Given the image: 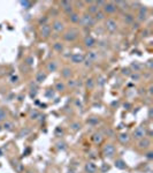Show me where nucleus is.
Listing matches in <instances>:
<instances>
[{
    "label": "nucleus",
    "mask_w": 153,
    "mask_h": 173,
    "mask_svg": "<svg viewBox=\"0 0 153 173\" xmlns=\"http://www.w3.org/2000/svg\"><path fill=\"white\" fill-rule=\"evenodd\" d=\"M138 148L139 149H144V150H146V149H149L150 147H151V141L147 138V137H144V138H142V140H139L138 141Z\"/></svg>",
    "instance_id": "9b49d317"
},
{
    "label": "nucleus",
    "mask_w": 153,
    "mask_h": 173,
    "mask_svg": "<svg viewBox=\"0 0 153 173\" xmlns=\"http://www.w3.org/2000/svg\"><path fill=\"white\" fill-rule=\"evenodd\" d=\"M147 117H149V119H152V107L149 109V114H147Z\"/></svg>",
    "instance_id": "de8ad7c7"
},
{
    "label": "nucleus",
    "mask_w": 153,
    "mask_h": 173,
    "mask_svg": "<svg viewBox=\"0 0 153 173\" xmlns=\"http://www.w3.org/2000/svg\"><path fill=\"white\" fill-rule=\"evenodd\" d=\"M146 18H147V14H140V13H138V14H137V20H138V21H140V22L145 21Z\"/></svg>",
    "instance_id": "4c0bfd02"
},
{
    "label": "nucleus",
    "mask_w": 153,
    "mask_h": 173,
    "mask_svg": "<svg viewBox=\"0 0 153 173\" xmlns=\"http://www.w3.org/2000/svg\"><path fill=\"white\" fill-rule=\"evenodd\" d=\"M102 140H104V136H102L101 133H95V134L92 135V141H93V143H96V144L101 143Z\"/></svg>",
    "instance_id": "4be33fe9"
},
{
    "label": "nucleus",
    "mask_w": 153,
    "mask_h": 173,
    "mask_svg": "<svg viewBox=\"0 0 153 173\" xmlns=\"http://www.w3.org/2000/svg\"><path fill=\"white\" fill-rule=\"evenodd\" d=\"M85 171L86 173H96L97 172V165L92 162H89L85 164Z\"/></svg>",
    "instance_id": "2eb2a0df"
},
{
    "label": "nucleus",
    "mask_w": 153,
    "mask_h": 173,
    "mask_svg": "<svg viewBox=\"0 0 153 173\" xmlns=\"http://www.w3.org/2000/svg\"><path fill=\"white\" fill-rule=\"evenodd\" d=\"M101 11L106 14V15H112L117 11V7L115 5V1H108L104 5V7L101 8Z\"/></svg>",
    "instance_id": "20e7f679"
},
{
    "label": "nucleus",
    "mask_w": 153,
    "mask_h": 173,
    "mask_svg": "<svg viewBox=\"0 0 153 173\" xmlns=\"http://www.w3.org/2000/svg\"><path fill=\"white\" fill-rule=\"evenodd\" d=\"M130 76L133 77V78H134V80H139V78H140V76H139V75H138V74H137V73H135V74H131V75H130Z\"/></svg>",
    "instance_id": "49530a36"
},
{
    "label": "nucleus",
    "mask_w": 153,
    "mask_h": 173,
    "mask_svg": "<svg viewBox=\"0 0 153 173\" xmlns=\"http://www.w3.org/2000/svg\"><path fill=\"white\" fill-rule=\"evenodd\" d=\"M0 127H1V126H0ZM0 131H1V128H0Z\"/></svg>",
    "instance_id": "8fccbe9b"
},
{
    "label": "nucleus",
    "mask_w": 153,
    "mask_h": 173,
    "mask_svg": "<svg viewBox=\"0 0 153 173\" xmlns=\"http://www.w3.org/2000/svg\"><path fill=\"white\" fill-rule=\"evenodd\" d=\"M152 151H149V153H147V154L145 155V156H146V158H147V159H150V160H151V159H153V156H152Z\"/></svg>",
    "instance_id": "c03bdc74"
},
{
    "label": "nucleus",
    "mask_w": 153,
    "mask_h": 173,
    "mask_svg": "<svg viewBox=\"0 0 153 173\" xmlns=\"http://www.w3.org/2000/svg\"><path fill=\"white\" fill-rule=\"evenodd\" d=\"M18 80H19V77L18 76H12V78H11V83H16Z\"/></svg>",
    "instance_id": "a18cd8bd"
},
{
    "label": "nucleus",
    "mask_w": 153,
    "mask_h": 173,
    "mask_svg": "<svg viewBox=\"0 0 153 173\" xmlns=\"http://www.w3.org/2000/svg\"><path fill=\"white\" fill-rule=\"evenodd\" d=\"M20 4H21V6H23V8H27V9L32 6V2L31 1H21Z\"/></svg>",
    "instance_id": "f704fd0d"
},
{
    "label": "nucleus",
    "mask_w": 153,
    "mask_h": 173,
    "mask_svg": "<svg viewBox=\"0 0 153 173\" xmlns=\"http://www.w3.org/2000/svg\"><path fill=\"white\" fill-rule=\"evenodd\" d=\"M46 78H47V74H46L45 72H43V71L38 72V73L36 74V77H35V80H36L37 83H43Z\"/></svg>",
    "instance_id": "dca6fc26"
},
{
    "label": "nucleus",
    "mask_w": 153,
    "mask_h": 173,
    "mask_svg": "<svg viewBox=\"0 0 153 173\" xmlns=\"http://www.w3.org/2000/svg\"><path fill=\"white\" fill-rule=\"evenodd\" d=\"M58 67H59V65H58L57 61H50V62L47 64V66H46V69H47V72H50V73H54V72L58 71Z\"/></svg>",
    "instance_id": "4468645a"
},
{
    "label": "nucleus",
    "mask_w": 153,
    "mask_h": 173,
    "mask_svg": "<svg viewBox=\"0 0 153 173\" xmlns=\"http://www.w3.org/2000/svg\"><path fill=\"white\" fill-rule=\"evenodd\" d=\"M13 127H14L13 122H11V121H8V120L4 121V125H2V129H6V131H13Z\"/></svg>",
    "instance_id": "c85d7f7f"
},
{
    "label": "nucleus",
    "mask_w": 153,
    "mask_h": 173,
    "mask_svg": "<svg viewBox=\"0 0 153 173\" xmlns=\"http://www.w3.org/2000/svg\"><path fill=\"white\" fill-rule=\"evenodd\" d=\"M117 138H119V141L122 144H126V143H128L130 141V136H129L128 133H121V134L117 136Z\"/></svg>",
    "instance_id": "f3484780"
},
{
    "label": "nucleus",
    "mask_w": 153,
    "mask_h": 173,
    "mask_svg": "<svg viewBox=\"0 0 153 173\" xmlns=\"http://www.w3.org/2000/svg\"><path fill=\"white\" fill-rule=\"evenodd\" d=\"M96 20L93 19V15H90L89 13H84L81 15V19H79V24L82 27H85V28H89V27H93L96 24Z\"/></svg>",
    "instance_id": "f257e3e1"
},
{
    "label": "nucleus",
    "mask_w": 153,
    "mask_h": 173,
    "mask_svg": "<svg viewBox=\"0 0 153 173\" xmlns=\"http://www.w3.org/2000/svg\"><path fill=\"white\" fill-rule=\"evenodd\" d=\"M119 28V24H117V21L113 18H108V19L105 21V29L108 31V32H115Z\"/></svg>",
    "instance_id": "7ed1b4c3"
},
{
    "label": "nucleus",
    "mask_w": 153,
    "mask_h": 173,
    "mask_svg": "<svg viewBox=\"0 0 153 173\" xmlns=\"http://www.w3.org/2000/svg\"><path fill=\"white\" fill-rule=\"evenodd\" d=\"M30 128H28V127H25V128H23L21 132H20V134H19V136L20 137H25V136H28V135L30 134Z\"/></svg>",
    "instance_id": "72a5a7b5"
},
{
    "label": "nucleus",
    "mask_w": 153,
    "mask_h": 173,
    "mask_svg": "<svg viewBox=\"0 0 153 173\" xmlns=\"http://www.w3.org/2000/svg\"><path fill=\"white\" fill-rule=\"evenodd\" d=\"M84 59H85V57H84L82 53H73V54L70 56V61H72L73 64H75V65L83 64Z\"/></svg>",
    "instance_id": "9d476101"
},
{
    "label": "nucleus",
    "mask_w": 153,
    "mask_h": 173,
    "mask_svg": "<svg viewBox=\"0 0 153 173\" xmlns=\"http://www.w3.org/2000/svg\"><path fill=\"white\" fill-rule=\"evenodd\" d=\"M40 36L43 37L44 39L48 38L50 36H51V34H52V28H51V25L47 23V24H44V25H41L40 27Z\"/></svg>",
    "instance_id": "6e6552de"
},
{
    "label": "nucleus",
    "mask_w": 153,
    "mask_h": 173,
    "mask_svg": "<svg viewBox=\"0 0 153 173\" xmlns=\"http://www.w3.org/2000/svg\"><path fill=\"white\" fill-rule=\"evenodd\" d=\"M77 84H78V82H77L76 80H74V78H69L68 82H67V84H66V87H69L70 89H74V88H76Z\"/></svg>",
    "instance_id": "2f4dec72"
},
{
    "label": "nucleus",
    "mask_w": 153,
    "mask_h": 173,
    "mask_svg": "<svg viewBox=\"0 0 153 173\" xmlns=\"http://www.w3.org/2000/svg\"><path fill=\"white\" fill-rule=\"evenodd\" d=\"M78 35H79V32L77 31L76 29H69V30H67L65 34H63V40H66V42H75L77 38H78Z\"/></svg>",
    "instance_id": "f03ea898"
},
{
    "label": "nucleus",
    "mask_w": 153,
    "mask_h": 173,
    "mask_svg": "<svg viewBox=\"0 0 153 173\" xmlns=\"http://www.w3.org/2000/svg\"><path fill=\"white\" fill-rule=\"evenodd\" d=\"M123 19H124V22H126V23L131 24V23L135 21V15L134 14H131V13H126Z\"/></svg>",
    "instance_id": "393cba45"
},
{
    "label": "nucleus",
    "mask_w": 153,
    "mask_h": 173,
    "mask_svg": "<svg viewBox=\"0 0 153 173\" xmlns=\"http://www.w3.org/2000/svg\"><path fill=\"white\" fill-rule=\"evenodd\" d=\"M51 28H52L55 32H62V31L65 30V23H63L62 21H60V20H54V21L52 22Z\"/></svg>",
    "instance_id": "1a4fd4ad"
},
{
    "label": "nucleus",
    "mask_w": 153,
    "mask_h": 173,
    "mask_svg": "<svg viewBox=\"0 0 153 173\" xmlns=\"http://www.w3.org/2000/svg\"><path fill=\"white\" fill-rule=\"evenodd\" d=\"M96 44H97L96 39L93 38L92 36H86L84 38V46L88 47V49H93L96 46Z\"/></svg>",
    "instance_id": "f8f14e48"
},
{
    "label": "nucleus",
    "mask_w": 153,
    "mask_h": 173,
    "mask_svg": "<svg viewBox=\"0 0 153 173\" xmlns=\"http://www.w3.org/2000/svg\"><path fill=\"white\" fill-rule=\"evenodd\" d=\"M60 6H61V8H62V11L67 14V15H69V14H72L73 12H75L74 11V4L72 2V1H61L60 2Z\"/></svg>",
    "instance_id": "0eeeda50"
},
{
    "label": "nucleus",
    "mask_w": 153,
    "mask_h": 173,
    "mask_svg": "<svg viewBox=\"0 0 153 173\" xmlns=\"http://www.w3.org/2000/svg\"><path fill=\"white\" fill-rule=\"evenodd\" d=\"M98 11H99V8L96 6L95 1H92L91 4H89V6H88V13H89L90 15H95Z\"/></svg>",
    "instance_id": "a211bd4d"
},
{
    "label": "nucleus",
    "mask_w": 153,
    "mask_h": 173,
    "mask_svg": "<svg viewBox=\"0 0 153 173\" xmlns=\"http://www.w3.org/2000/svg\"><path fill=\"white\" fill-rule=\"evenodd\" d=\"M129 68H130V71H131V72L138 73V72L142 69V66H140L138 62H133V64L130 65V67H129Z\"/></svg>",
    "instance_id": "cd10ccee"
},
{
    "label": "nucleus",
    "mask_w": 153,
    "mask_h": 173,
    "mask_svg": "<svg viewBox=\"0 0 153 173\" xmlns=\"http://www.w3.org/2000/svg\"><path fill=\"white\" fill-rule=\"evenodd\" d=\"M115 5L116 7L119 8H122V9H128L129 8V2H126V1H115Z\"/></svg>",
    "instance_id": "a878e982"
},
{
    "label": "nucleus",
    "mask_w": 153,
    "mask_h": 173,
    "mask_svg": "<svg viewBox=\"0 0 153 173\" xmlns=\"http://www.w3.org/2000/svg\"><path fill=\"white\" fill-rule=\"evenodd\" d=\"M72 69L69 68V67H65V68H62L61 69V76L63 77V78H70L72 77Z\"/></svg>",
    "instance_id": "6ab92c4d"
},
{
    "label": "nucleus",
    "mask_w": 153,
    "mask_h": 173,
    "mask_svg": "<svg viewBox=\"0 0 153 173\" xmlns=\"http://www.w3.org/2000/svg\"><path fill=\"white\" fill-rule=\"evenodd\" d=\"M152 85H150V88H149V93H150V95H152Z\"/></svg>",
    "instance_id": "09e8293b"
},
{
    "label": "nucleus",
    "mask_w": 153,
    "mask_h": 173,
    "mask_svg": "<svg viewBox=\"0 0 153 173\" xmlns=\"http://www.w3.org/2000/svg\"><path fill=\"white\" fill-rule=\"evenodd\" d=\"M93 19L96 20V22H99V21H102V20L106 19V14L101 11V9H99L98 12H97L96 14L93 15Z\"/></svg>",
    "instance_id": "412c9836"
},
{
    "label": "nucleus",
    "mask_w": 153,
    "mask_h": 173,
    "mask_svg": "<svg viewBox=\"0 0 153 173\" xmlns=\"http://www.w3.org/2000/svg\"><path fill=\"white\" fill-rule=\"evenodd\" d=\"M83 64H84V66H85L86 68H90V67H92V65H93V62H92L91 60H89L88 58H86V59H84Z\"/></svg>",
    "instance_id": "c9c22d12"
},
{
    "label": "nucleus",
    "mask_w": 153,
    "mask_h": 173,
    "mask_svg": "<svg viewBox=\"0 0 153 173\" xmlns=\"http://www.w3.org/2000/svg\"><path fill=\"white\" fill-rule=\"evenodd\" d=\"M98 122H99V120H98L97 118H95V117L90 119V124H91V125H97Z\"/></svg>",
    "instance_id": "37998d69"
},
{
    "label": "nucleus",
    "mask_w": 153,
    "mask_h": 173,
    "mask_svg": "<svg viewBox=\"0 0 153 173\" xmlns=\"http://www.w3.org/2000/svg\"><path fill=\"white\" fill-rule=\"evenodd\" d=\"M115 153H116V149H115V147L112 143H106L104 145V148H102V154L107 158H113Z\"/></svg>",
    "instance_id": "39448f33"
},
{
    "label": "nucleus",
    "mask_w": 153,
    "mask_h": 173,
    "mask_svg": "<svg viewBox=\"0 0 153 173\" xmlns=\"http://www.w3.org/2000/svg\"><path fill=\"white\" fill-rule=\"evenodd\" d=\"M146 134H147L146 128H145V127H143V126H138V127H137V128L134 131V133H133V137H134L135 140L139 141V140H142V138L146 137Z\"/></svg>",
    "instance_id": "423d86ee"
},
{
    "label": "nucleus",
    "mask_w": 153,
    "mask_h": 173,
    "mask_svg": "<svg viewBox=\"0 0 153 173\" xmlns=\"http://www.w3.org/2000/svg\"><path fill=\"white\" fill-rule=\"evenodd\" d=\"M140 6H142L140 2H138V1H136V2H129V7H130V8H136V9H138Z\"/></svg>",
    "instance_id": "e433bc0d"
},
{
    "label": "nucleus",
    "mask_w": 153,
    "mask_h": 173,
    "mask_svg": "<svg viewBox=\"0 0 153 173\" xmlns=\"http://www.w3.org/2000/svg\"><path fill=\"white\" fill-rule=\"evenodd\" d=\"M54 89L57 90L58 93H63V91L67 89V87H66V83H63L62 81H58L57 83H55V87H54Z\"/></svg>",
    "instance_id": "aec40b11"
},
{
    "label": "nucleus",
    "mask_w": 153,
    "mask_h": 173,
    "mask_svg": "<svg viewBox=\"0 0 153 173\" xmlns=\"http://www.w3.org/2000/svg\"><path fill=\"white\" fill-rule=\"evenodd\" d=\"M47 20H48V18H40L39 19V23H40V25H44V24H47Z\"/></svg>",
    "instance_id": "a19ab883"
},
{
    "label": "nucleus",
    "mask_w": 153,
    "mask_h": 173,
    "mask_svg": "<svg viewBox=\"0 0 153 173\" xmlns=\"http://www.w3.org/2000/svg\"><path fill=\"white\" fill-rule=\"evenodd\" d=\"M115 166H116L117 169H121V170H124V169L127 167L126 163H124L122 159H116V162H115Z\"/></svg>",
    "instance_id": "7c9ffc66"
},
{
    "label": "nucleus",
    "mask_w": 153,
    "mask_h": 173,
    "mask_svg": "<svg viewBox=\"0 0 153 173\" xmlns=\"http://www.w3.org/2000/svg\"><path fill=\"white\" fill-rule=\"evenodd\" d=\"M88 59L91 60L92 62H95L96 60H98V53H97V52H93V51H90V52L88 53Z\"/></svg>",
    "instance_id": "473e14b6"
},
{
    "label": "nucleus",
    "mask_w": 153,
    "mask_h": 173,
    "mask_svg": "<svg viewBox=\"0 0 153 173\" xmlns=\"http://www.w3.org/2000/svg\"><path fill=\"white\" fill-rule=\"evenodd\" d=\"M34 61H35V59L32 56H29V57L25 59V62H27V65H29V66H32L34 65Z\"/></svg>",
    "instance_id": "58836bf2"
},
{
    "label": "nucleus",
    "mask_w": 153,
    "mask_h": 173,
    "mask_svg": "<svg viewBox=\"0 0 153 173\" xmlns=\"http://www.w3.org/2000/svg\"><path fill=\"white\" fill-rule=\"evenodd\" d=\"M37 117H39V112H37V111H34V112H31V114H30V118L31 119H37Z\"/></svg>",
    "instance_id": "79ce46f5"
},
{
    "label": "nucleus",
    "mask_w": 153,
    "mask_h": 173,
    "mask_svg": "<svg viewBox=\"0 0 153 173\" xmlns=\"http://www.w3.org/2000/svg\"><path fill=\"white\" fill-rule=\"evenodd\" d=\"M53 50L59 52V53H61V52H63V50H65V45H63L61 42H55V43L53 44Z\"/></svg>",
    "instance_id": "5701e85b"
},
{
    "label": "nucleus",
    "mask_w": 153,
    "mask_h": 173,
    "mask_svg": "<svg viewBox=\"0 0 153 173\" xmlns=\"http://www.w3.org/2000/svg\"><path fill=\"white\" fill-rule=\"evenodd\" d=\"M81 128H82V125H81L78 121H74V122H72V124H70V131H72V132H74V133L78 132Z\"/></svg>",
    "instance_id": "b1692460"
},
{
    "label": "nucleus",
    "mask_w": 153,
    "mask_h": 173,
    "mask_svg": "<svg viewBox=\"0 0 153 173\" xmlns=\"http://www.w3.org/2000/svg\"><path fill=\"white\" fill-rule=\"evenodd\" d=\"M122 74L126 75V76H130L133 73H131L130 68H123V69H122Z\"/></svg>",
    "instance_id": "ea45409f"
},
{
    "label": "nucleus",
    "mask_w": 153,
    "mask_h": 173,
    "mask_svg": "<svg viewBox=\"0 0 153 173\" xmlns=\"http://www.w3.org/2000/svg\"><path fill=\"white\" fill-rule=\"evenodd\" d=\"M95 84H96V83H95V80L91 78V77L88 78V80L85 81V87H86L89 90H92V89L95 88Z\"/></svg>",
    "instance_id": "bb28decb"
},
{
    "label": "nucleus",
    "mask_w": 153,
    "mask_h": 173,
    "mask_svg": "<svg viewBox=\"0 0 153 173\" xmlns=\"http://www.w3.org/2000/svg\"><path fill=\"white\" fill-rule=\"evenodd\" d=\"M6 120H7V111L0 106V122L6 121Z\"/></svg>",
    "instance_id": "c756f323"
},
{
    "label": "nucleus",
    "mask_w": 153,
    "mask_h": 173,
    "mask_svg": "<svg viewBox=\"0 0 153 173\" xmlns=\"http://www.w3.org/2000/svg\"><path fill=\"white\" fill-rule=\"evenodd\" d=\"M68 19H69V21H70L72 23L77 24V23H79L81 15H79V13H77V12H73L72 14H69V15H68Z\"/></svg>",
    "instance_id": "ddd939ff"
}]
</instances>
